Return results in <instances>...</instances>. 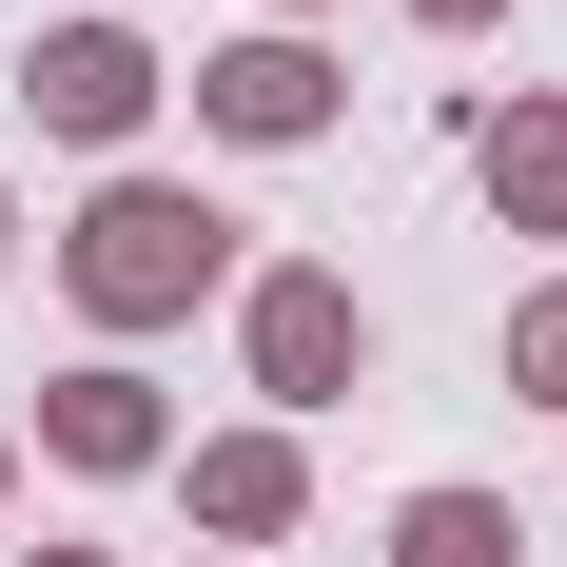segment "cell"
<instances>
[{"mask_svg": "<svg viewBox=\"0 0 567 567\" xmlns=\"http://www.w3.org/2000/svg\"><path fill=\"white\" fill-rule=\"evenodd\" d=\"M196 528H293V451H275V431L196 451Z\"/></svg>", "mask_w": 567, "mask_h": 567, "instance_id": "cell-6", "label": "cell"}, {"mask_svg": "<svg viewBox=\"0 0 567 567\" xmlns=\"http://www.w3.org/2000/svg\"><path fill=\"white\" fill-rule=\"evenodd\" d=\"M411 20H489V0H411Z\"/></svg>", "mask_w": 567, "mask_h": 567, "instance_id": "cell-10", "label": "cell"}, {"mask_svg": "<svg viewBox=\"0 0 567 567\" xmlns=\"http://www.w3.org/2000/svg\"><path fill=\"white\" fill-rule=\"evenodd\" d=\"M40 431H59L79 470H157V392H137V372H59V392H40Z\"/></svg>", "mask_w": 567, "mask_h": 567, "instance_id": "cell-5", "label": "cell"}, {"mask_svg": "<svg viewBox=\"0 0 567 567\" xmlns=\"http://www.w3.org/2000/svg\"><path fill=\"white\" fill-rule=\"evenodd\" d=\"M489 196H509L528 235H567V117L528 99V117H489Z\"/></svg>", "mask_w": 567, "mask_h": 567, "instance_id": "cell-7", "label": "cell"}, {"mask_svg": "<svg viewBox=\"0 0 567 567\" xmlns=\"http://www.w3.org/2000/svg\"><path fill=\"white\" fill-rule=\"evenodd\" d=\"M40 567H99V548H40Z\"/></svg>", "mask_w": 567, "mask_h": 567, "instance_id": "cell-11", "label": "cell"}, {"mask_svg": "<svg viewBox=\"0 0 567 567\" xmlns=\"http://www.w3.org/2000/svg\"><path fill=\"white\" fill-rule=\"evenodd\" d=\"M352 352H372V333H352V293H333V275H255V372H275L293 411L352 392Z\"/></svg>", "mask_w": 567, "mask_h": 567, "instance_id": "cell-2", "label": "cell"}, {"mask_svg": "<svg viewBox=\"0 0 567 567\" xmlns=\"http://www.w3.org/2000/svg\"><path fill=\"white\" fill-rule=\"evenodd\" d=\"M196 117H216V137H313V117H333V59L313 40H235L216 79H196Z\"/></svg>", "mask_w": 567, "mask_h": 567, "instance_id": "cell-4", "label": "cell"}, {"mask_svg": "<svg viewBox=\"0 0 567 567\" xmlns=\"http://www.w3.org/2000/svg\"><path fill=\"white\" fill-rule=\"evenodd\" d=\"M216 275H235V216H196L176 176H117L99 216H79V293L99 313H196Z\"/></svg>", "mask_w": 567, "mask_h": 567, "instance_id": "cell-1", "label": "cell"}, {"mask_svg": "<svg viewBox=\"0 0 567 567\" xmlns=\"http://www.w3.org/2000/svg\"><path fill=\"white\" fill-rule=\"evenodd\" d=\"M392 567H509V509H489V489H411V509H392Z\"/></svg>", "mask_w": 567, "mask_h": 567, "instance_id": "cell-8", "label": "cell"}, {"mask_svg": "<svg viewBox=\"0 0 567 567\" xmlns=\"http://www.w3.org/2000/svg\"><path fill=\"white\" fill-rule=\"evenodd\" d=\"M137 99H157V59L117 40V20H59L40 40V117L59 137H137Z\"/></svg>", "mask_w": 567, "mask_h": 567, "instance_id": "cell-3", "label": "cell"}, {"mask_svg": "<svg viewBox=\"0 0 567 567\" xmlns=\"http://www.w3.org/2000/svg\"><path fill=\"white\" fill-rule=\"evenodd\" d=\"M509 372H528V392L567 411V293H528V333H509Z\"/></svg>", "mask_w": 567, "mask_h": 567, "instance_id": "cell-9", "label": "cell"}]
</instances>
